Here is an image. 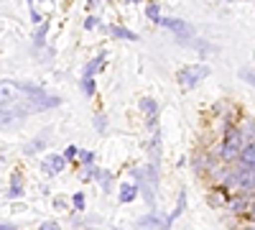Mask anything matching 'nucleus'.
I'll return each instance as SVG.
<instances>
[{
  "instance_id": "1",
  "label": "nucleus",
  "mask_w": 255,
  "mask_h": 230,
  "mask_svg": "<svg viewBox=\"0 0 255 230\" xmlns=\"http://www.w3.org/2000/svg\"><path fill=\"white\" fill-rule=\"evenodd\" d=\"M44 90L41 87H33L28 82H15V79H3L0 82V110H20L23 113V105L41 95ZM26 115V113H23Z\"/></svg>"
},
{
  "instance_id": "2",
  "label": "nucleus",
  "mask_w": 255,
  "mask_h": 230,
  "mask_svg": "<svg viewBox=\"0 0 255 230\" xmlns=\"http://www.w3.org/2000/svg\"><path fill=\"white\" fill-rule=\"evenodd\" d=\"M243 133L240 131H230L227 136H225V141H222V159L225 161H235L238 156H240V151H243Z\"/></svg>"
},
{
  "instance_id": "3",
  "label": "nucleus",
  "mask_w": 255,
  "mask_h": 230,
  "mask_svg": "<svg viewBox=\"0 0 255 230\" xmlns=\"http://www.w3.org/2000/svg\"><path fill=\"white\" fill-rule=\"evenodd\" d=\"M207 74H209L207 67H189V69H181L179 72V79L184 82V87H191V85H197V82L202 77H207Z\"/></svg>"
},
{
  "instance_id": "4",
  "label": "nucleus",
  "mask_w": 255,
  "mask_h": 230,
  "mask_svg": "<svg viewBox=\"0 0 255 230\" xmlns=\"http://www.w3.org/2000/svg\"><path fill=\"white\" fill-rule=\"evenodd\" d=\"M158 23L166 26V28H171V31H176V33H181V36H191V33H194V28H191L189 23H184V20H179V18H158Z\"/></svg>"
},
{
  "instance_id": "5",
  "label": "nucleus",
  "mask_w": 255,
  "mask_h": 230,
  "mask_svg": "<svg viewBox=\"0 0 255 230\" xmlns=\"http://www.w3.org/2000/svg\"><path fill=\"white\" fill-rule=\"evenodd\" d=\"M240 169H255V141L245 143L243 151H240Z\"/></svg>"
},
{
  "instance_id": "6",
  "label": "nucleus",
  "mask_w": 255,
  "mask_h": 230,
  "mask_svg": "<svg viewBox=\"0 0 255 230\" xmlns=\"http://www.w3.org/2000/svg\"><path fill=\"white\" fill-rule=\"evenodd\" d=\"M238 184L243 192H255V169H240L238 172Z\"/></svg>"
},
{
  "instance_id": "7",
  "label": "nucleus",
  "mask_w": 255,
  "mask_h": 230,
  "mask_svg": "<svg viewBox=\"0 0 255 230\" xmlns=\"http://www.w3.org/2000/svg\"><path fill=\"white\" fill-rule=\"evenodd\" d=\"M64 164H67V159H64V156H49V159L44 161V169L51 172V174H56V172L64 169Z\"/></svg>"
},
{
  "instance_id": "8",
  "label": "nucleus",
  "mask_w": 255,
  "mask_h": 230,
  "mask_svg": "<svg viewBox=\"0 0 255 230\" xmlns=\"http://www.w3.org/2000/svg\"><path fill=\"white\" fill-rule=\"evenodd\" d=\"M110 33H113V36H118V38H125V41H135V38H138V33L128 31V28H123V26H113V28H110Z\"/></svg>"
},
{
  "instance_id": "9",
  "label": "nucleus",
  "mask_w": 255,
  "mask_h": 230,
  "mask_svg": "<svg viewBox=\"0 0 255 230\" xmlns=\"http://www.w3.org/2000/svg\"><path fill=\"white\" fill-rule=\"evenodd\" d=\"M135 195H138V187H130V184H123L120 187V202H130Z\"/></svg>"
},
{
  "instance_id": "10",
  "label": "nucleus",
  "mask_w": 255,
  "mask_h": 230,
  "mask_svg": "<svg viewBox=\"0 0 255 230\" xmlns=\"http://www.w3.org/2000/svg\"><path fill=\"white\" fill-rule=\"evenodd\" d=\"M245 207H248L245 197H232V200H230V210H232V213H243Z\"/></svg>"
},
{
  "instance_id": "11",
  "label": "nucleus",
  "mask_w": 255,
  "mask_h": 230,
  "mask_svg": "<svg viewBox=\"0 0 255 230\" xmlns=\"http://www.w3.org/2000/svg\"><path fill=\"white\" fill-rule=\"evenodd\" d=\"M158 223H161V220H158L156 215H148V218H143V220L138 223V228H143V230H148V228H161Z\"/></svg>"
},
{
  "instance_id": "12",
  "label": "nucleus",
  "mask_w": 255,
  "mask_h": 230,
  "mask_svg": "<svg viewBox=\"0 0 255 230\" xmlns=\"http://www.w3.org/2000/svg\"><path fill=\"white\" fill-rule=\"evenodd\" d=\"M102 67V56H97L95 61H90L87 67H84V77H95V72Z\"/></svg>"
},
{
  "instance_id": "13",
  "label": "nucleus",
  "mask_w": 255,
  "mask_h": 230,
  "mask_svg": "<svg viewBox=\"0 0 255 230\" xmlns=\"http://www.w3.org/2000/svg\"><path fill=\"white\" fill-rule=\"evenodd\" d=\"M184 205H186V195L181 192V197H179V205H176V210H174L171 215H168V223H174V218H176V215H181V210H184ZM168 223H166V225H168Z\"/></svg>"
},
{
  "instance_id": "14",
  "label": "nucleus",
  "mask_w": 255,
  "mask_h": 230,
  "mask_svg": "<svg viewBox=\"0 0 255 230\" xmlns=\"http://www.w3.org/2000/svg\"><path fill=\"white\" fill-rule=\"evenodd\" d=\"M82 90L87 92V95H92L95 92V79L92 77H82Z\"/></svg>"
},
{
  "instance_id": "15",
  "label": "nucleus",
  "mask_w": 255,
  "mask_h": 230,
  "mask_svg": "<svg viewBox=\"0 0 255 230\" xmlns=\"http://www.w3.org/2000/svg\"><path fill=\"white\" fill-rule=\"evenodd\" d=\"M240 77L248 82V85H253V87H255V69H243V72H240Z\"/></svg>"
},
{
  "instance_id": "16",
  "label": "nucleus",
  "mask_w": 255,
  "mask_h": 230,
  "mask_svg": "<svg viewBox=\"0 0 255 230\" xmlns=\"http://www.w3.org/2000/svg\"><path fill=\"white\" fill-rule=\"evenodd\" d=\"M46 31H49V26H46V23H41V26H38V33H36V46L44 44V36H46Z\"/></svg>"
},
{
  "instance_id": "17",
  "label": "nucleus",
  "mask_w": 255,
  "mask_h": 230,
  "mask_svg": "<svg viewBox=\"0 0 255 230\" xmlns=\"http://www.w3.org/2000/svg\"><path fill=\"white\" fill-rule=\"evenodd\" d=\"M140 108H143L145 113H153V115H156V102H153V100H148V97H145V100L140 102Z\"/></svg>"
},
{
  "instance_id": "18",
  "label": "nucleus",
  "mask_w": 255,
  "mask_h": 230,
  "mask_svg": "<svg viewBox=\"0 0 255 230\" xmlns=\"http://www.w3.org/2000/svg\"><path fill=\"white\" fill-rule=\"evenodd\" d=\"M74 207H77V210H82V207H84V195L82 192L74 195Z\"/></svg>"
},
{
  "instance_id": "19",
  "label": "nucleus",
  "mask_w": 255,
  "mask_h": 230,
  "mask_svg": "<svg viewBox=\"0 0 255 230\" xmlns=\"http://www.w3.org/2000/svg\"><path fill=\"white\" fill-rule=\"evenodd\" d=\"M38 230H61V228L51 220V223H41V228H38Z\"/></svg>"
},
{
  "instance_id": "20",
  "label": "nucleus",
  "mask_w": 255,
  "mask_h": 230,
  "mask_svg": "<svg viewBox=\"0 0 255 230\" xmlns=\"http://www.w3.org/2000/svg\"><path fill=\"white\" fill-rule=\"evenodd\" d=\"M148 18L158 20V8H156V5H148Z\"/></svg>"
},
{
  "instance_id": "21",
  "label": "nucleus",
  "mask_w": 255,
  "mask_h": 230,
  "mask_svg": "<svg viewBox=\"0 0 255 230\" xmlns=\"http://www.w3.org/2000/svg\"><path fill=\"white\" fill-rule=\"evenodd\" d=\"M77 154H79V151L74 149V146H69V149H67V151H64V159H74Z\"/></svg>"
},
{
  "instance_id": "22",
  "label": "nucleus",
  "mask_w": 255,
  "mask_h": 230,
  "mask_svg": "<svg viewBox=\"0 0 255 230\" xmlns=\"http://www.w3.org/2000/svg\"><path fill=\"white\" fill-rule=\"evenodd\" d=\"M23 195V190H20V184H13V190H10V197H20Z\"/></svg>"
},
{
  "instance_id": "23",
  "label": "nucleus",
  "mask_w": 255,
  "mask_h": 230,
  "mask_svg": "<svg viewBox=\"0 0 255 230\" xmlns=\"http://www.w3.org/2000/svg\"><path fill=\"white\" fill-rule=\"evenodd\" d=\"M92 159H95L92 154H87V151H82V161H84V164H92Z\"/></svg>"
},
{
  "instance_id": "24",
  "label": "nucleus",
  "mask_w": 255,
  "mask_h": 230,
  "mask_svg": "<svg viewBox=\"0 0 255 230\" xmlns=\"http://www.w3.org/2000/svg\"><path fill=\"white\" fill-rule=\"evenodd\" d=\"M84 26H87V28H95V26H97V18H87V20H84Z\"/></svg>"
},
{
  "instance_id": "25",
  "label": "nucleus",
  "mask_w": 255,
  "mask_h": 230,
  "mask_svg": "<svg viewBox=\"0 0 255 230\" xmlns=\"http://www.w3.org/2000/svg\"><path fill=\"white\" fill-rule=\"evenodd\" d=\"M97 128H100V131H105V118H102V115L97 118Z\"/></svg>"
},
{
  "instance_id": "26",
  "label": "nucleus",
  "mask_w": 255,
  "mask_h": 230,
  "mask_svg": "<svg viewBox=\"0 0 255 230\" xmlns=\"http://www.w3.org/2000/svg\"><path fill=\"white\" fill-rule=\"evenodd\" d=\"M0 230H15V225H10V223H5V225H0Z\"/></svg>"
},
{
  "instance_id": "27",
  "label": "nucleus",
  "mask_w": 255,
  "mask_h": 230,
  "mask_svg": "<svg viewBox=\"0 0 255 230\" xmlns=\"http://www.w3.org/2000/svg\"><path fill=\"white\" fill-rule=\"evenodd\" d=\"M31 3H36V0H28V5H31Z\"/></svg>"
}]
</instances>
